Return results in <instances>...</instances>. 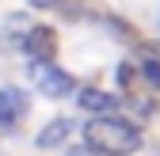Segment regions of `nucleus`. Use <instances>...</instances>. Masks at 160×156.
Here are the masks:
<instances>
[{
    "label": "nucleus",
    "instance_id": "1",
    "mask_svg": "<svg viewBox=\"0 0 160 156\" xmlns=\"http://www.w3.org/2000/svg\"><path fill=\"white\" fill-rule=\"evenodd\" d=\"M84 141L103 156H130L141 149V129H133L130 122L114 118V114H99L84 126Z\"/></svg>",
    "mask_w": 160,
    "mask_h": 156
},
{
    "label": "nucleus",
    "instance_id": "2",
    "mask_svg": "<svg viewBox=\"0 0 160 156\" xmlns=\"http://www.w3.org/2000/svg\"><path fill=\"white\" fill-rule=\"evenodd\" d=\"M31 80H34V88L42 95H50V99H61V95H69L76 88L72 76L61 72V69H53L50 61H31Z\"/></svg>",
    "mask_w": 160,
    "mask_h": 156
},
{
    "label": "nucleus",
    "instance_id": "3",
    "mask_svg": "<svg viewBox=\"0 0 160 156\" xmlns=\"http://www.w3.org/2000/svg\"><path fill=\"white\" fill-rule=\"evenodd\" d=\"M27 114V95L19 88H0V133L15 129Z\"/></svg>",
    "mask_w": 160,
    "mask_h": 156
},
{
    "label": "nucleus",
    "instance_id": "4",
    "mask_svg": "<svg viewBox=\"0 0 160 156\" xmlns=\"http://www.w3.org/2000/svg\"><path fill=\"white\" fill-rule=\"evenodd\" d=\"M23 50L31 61H53V53H57V34L50 27H31L27 38H23Z\"/></svg>",
    "mask_w": 160,
    "mask_h": 156
},
{
    "label": "nucleus",
    "instance_id": "5",
    "mask_svg": "<svg viewBox=\"0 0 160 156\" xmlns=\"http://www.w3.org/2000/svg\"><path fill=\"white\" fill-rule=\"evenodd\" d=\"M84 110H92V114H114V107H118V99L111 91H99V88H80V99H76Z\"/></svg>",
    "mask_w": 160,
    "mask_h": 156
},
{
    "label": "nucleus",
    "instance_id": "6",
    "mask_svg": "<svg viewBox=\"0 0 160 156\" xmlns=\"http://www.w3.org/2000/svg\"><path fill=\"white\" fill-rule=\"evenodd\" d=\"M69 129H72L69 118H53L42 133H38V149H53V145H61V141L69 137Z\"/></svg>",
    "mask_w": 160,
    "mask_h": 156
},
{
    "label": "nucleus",
    "instance_id": "7",
    "mask_svg": "<svg viewBox=\"0 0 160 156\" xmlns=\"http://www.w3.org/2000/svg\"><path fill=\"white\" fill-rule=\"evenodd\" d=\"M141 76H145L152 88H160V57H152V53L141 57Z\"/></svg>",
    "mask_w": 160,
    "mask_h": 156
},
{
    "label": "nucleus",
    "instance_id": "8",
    "mask_svg": "<svg viewBox=\"0 0 160 156\" xmlns=\"http://www.w3.org/2000/svg\"><path fill=\"white\" fill-rule=\"evenodd\" d=\"M118 84H122L126 91L133 88V65H118Z\"/></svg>",
    "mask_w": 160,
    "mask_h": 156
},
{
    "label": "nucleus",
    "instance_id": "9",
    "mask_svg": "<svg viewBox=\"0 0 160 156\" xmlns=\"http://www.w3.org/2000/svg\"><path fill=\"white\" fill-rule=\"evenodd\" d=\"M69 156H95V149H92V145H72Z\"/></svg>",
    "mask_w": 160,
    "mask_h": 156
},
{
    "label": "nucleus",
    "instance_id": "10",
    "mask_svg": "<svg viewBox=\"0 0 160 156\" xmlns=\"http://www.w3.org/2000/svg\"><path fill=\"white\" fill-rule=\"evenodd\" d=\"M57 0H31V8H53Z\"/></svg>",
    "mask_w": 160,
    "mask_h": 156
}]
</instances>
